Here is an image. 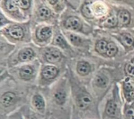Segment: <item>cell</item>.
<instances>
[{"mask_svg": "<svg viewBox=\"0 0 134 119\" xmlns=\"http://www.w3.org/2000/svg\"><path fill=\"white\" fill-rule=\"evenodd\" d=\"M71 41L74 44H77L80 42V38L74 34H71L70 36Z\"/></svg>", "mask_w": 134, "mask_h": 119, "instance_id": "obj_27", "label": "cell"}, {"mask_svg": "<svg viewBox=\"0 0 134 119\" xmlns=\"http://www.w3.org/2000/svg\"><path fill=\"white\" fill-rule=\"evenodd\" d=\"M54 99L56 103L59 105H63L66 100V93L63 89H58L54 93Z\"/></svg>", "mask_w": 134, "mask_h": 119, "instance_id": "obj_7", "label": "cell"}, {"mask_svg": "<svg viewBox=\"0 0 134 119\" xmlns=\"http://www.w3.org/2000/svg\"><path fill=\"white\" fill-rule=\"evenodd\" d=\"M34 106L39 111L43 112L45 108V102L43 97L40 94H36L32 98Z\"/></svg>", "mask_w": 134, "mask_h": 119, "instance_id": "obj_6", "label": "cell"}, {"mask_svg": "<svg viewBox=\"0 0 134 119\" xmlns=\"http://www.w3.org/2000/svg\"><path fill=\"white\" fill-rule=\"evenodd\" d=\"M130 20V15L128 11L125 10H121L118 14V20L122 25L129 23Z\"/></svg>", "mask_w": 134, "mask_h": 119, "instance_id": "obj_15", "label": "cell"}, {"mask_svg": "<svg viewBox=\"0 0 134 119\" xmlns=\"http://www.w3.org/2000/svg\"><path fill=\"white\" fill-rule=\"evenodd\" d=\"M107 43L104 40H100L97 42L96 44L95 49L97 52L100 54L106 53L107 49Z\"/></svg>", "mask_w": 134, "mask_h": 119, "instance_id": "obj_17", "label": "cell"}, {"mask_svg": "<svg viewBox=\"0 0 134 119\" xmlns=\"http://www.w3.org/2000/svg\"><path fill=\"white\" fill-rule=\"evenodd\" d=\"M57 2V1H49V2L51 4H55L56 2Z\"/></svg>", "mask_w": 134, "mask_h": 119, "instance_id": "obj_29", "label": "cell"}, {"mask_svg": "<svg viewBox=\"0 0 134 119\" xmlns=\"http://www.w3.org/2000/svg\"><path fill=\"white\" fill-rule=\"evenodd\" d=\"M57 69L54 67L50 66L46 67L42 72V75L43 78L48 80L54 78L57 75Z\"/></svg>", "mask_w": 134, "mask_h": 119, "instance_id": "obj_8", "label": "cell"}, {"mask_svg": "<svg viewBox=\"0 0 134 119\" xmlns=\"http://www.w3.org/2000/svg\"><path fill=\"white\" fill-rule=\"evenodd\" d=\"M15 2L23 9H27L30 6V2L29 1H15Z\"/></svg>", "mask_w": 134, "mask_h": 119, "instance_id": "obj_24", "label": "cell"}, {"mask_svg": "<svg viewBox=\"0 0 134 119\" xmlns=\"http://www.w3.org/2000/svg\"><path fill=\"white\" fill-rule=\"evenodd\" d=\"M105 113L109 117L114 118L118 113V108L116 102L114 100H109L106 105Z\"/></svg>", "mask_w": 134, "mask_h": 119, "instance_id": "obj_2", "label": "cell"}, {"mask_svg": "<svg viewBox=\"0 0 134 119\" xmlns=\"http://www.w3.org/2000/svg\"><path fill=\"white\" fill-rule=\"evenodd\" d=\"M125 97L128 102L132 101L134 100V90L124 93Z\"/></svg>", "mask_w": 134, "mask_h": 119, "instance_id": "obj_26", "label": "cell"}, {"mask_svg": "<svg viewBox=\"0 0 134 119\" xmlns=\"http://www.w3.org/2000/svg\"><path fill=\"white\" fill-rule=\"evenodd\" d=\"M34 56L33 51L29 48L22 50L19 53L18 58L21 61H27L29 60Z\"/></svg>", "mask_w": 134, "mask_h": 119, "instance_id": "obj_12", "label": "cell"}, {"mask_svg": "<svg viewBox=\"0 0 134 119\" xmlns=\"http://www.w3.org/2000/svg\"><path fill=\"white\" fill-rule=\"evenodd\" d=\"M92 98L87 93L83 92L80 93L76 98V104L82 110H86L92 103Z\"/></svg>", "mask_w": 134, "mask_h": 119, "instance_id": "obj_1", "label": "cell"}, {"mask_svg": "<svg viewBox=\"0 0 134 119\" xmlns=\"http://www.w3.org/2000/svg\"><path fill=\"white\" fill-rule=\"evenodd\" d=\"M82 13L83 15L87 18H93L92 13L91 12V10L90 9V7L88 4H85L83 6L82 8Z\"/></svg>", "mask_w": 134, "mask_h": 119, "instance_id": "obj_22", "label": "cell"}, {"mask_svg": "<svg viewBox=\"0 0 134 119\" xmlns=\"http://www.w3.org/2000/svg\"><path fill=\"white\" fill-rule=\"evenodd\" d=\"M77 71L78 73L82 76L86 75L88 74L90 71V66L89 64L86 62H80L77 65Z\"/></svg>", "mask_w": 134, "mask_h": 119, "instance_id": "obj_11", "label": "cell"}, {"mask_svg": "<svg viewBox=\"0 0 134 119\" xmlns=\"http://www.w3.org/2000/svg\"><path fill=\"white\" fill-rule=\"evenodd\" d=\"M124 93L134 90V82L130 80H126L124 84Z\"/></svg>", "mask_w": 134, "mask_h": 119, "instance_id": "obj_23", "label": "cell"}, {"mask_svg": "<svg viewBox=\"0 0 134 119\" xmlns=\"http://www.w3.org/2000/svg\"><path fill=\"white\" fill-rule=\"evenodd\" d=\"M33 70L29 66H24L22 67L20 70L19 74L20 77L24 80L29 79L32 74Z\"/></svg>", "mask_w": 134, "mask_h": 119, "instance_id": "obj_14", "label": "cell"}, {"mask_svg": "<svg viewBox=\"0 0 134 119\" xmlns=\"http://www.w3.org/2000/svg\"><path fill=\"white\" fill-rule=\"evenodd\" d=\"M51 35V30L49 27H43L39 29L36 35L38 39L40 40H45L48 39Z\"/></svg>", "mask_w": 134, "mask_h": 119, "instance_id": "obj_10", "label": "cell"}, {"mask_svg": "<svg viewBox=\"0 0 134 119\" xmlns=\"http://www.w3.org/2000/svg\"><path fill=\"white\" fill-rule=\"evenodd\" d=\"M5 6L7 10L10 11H14L17 10V6L15 1H6Z\"/></svg>", "mask_w": 134, "mask_h": 119, "instance_id": "obj_21", "label": "cell"}, {"mask_svg": "<svg viewBox=\"0 0 134 119\" xmlns=\"http://www.w3.org/2000/svg\"><path fill=\"white\" fill-rule=\"evenodd\" d=\"M54 43L62 47H64L66 46L65 42L64 39L61 35H58L55 37L54 39Z\"/></svg>", "mask_w": 134, "mask_h": 119, "instance_id": "obj_25", "label": "cell"}, {"mask_svg": "<svg viewBox=\"0 0 134 119\" xmlns=\"http://www.w3.org/2000/svg\"><path fill=\"white\" fill-rule=\"evenodd\" d=\"M38 14L41 19H45L50 16L51 11L50 9L47 7H41L39 9Z\"/></svg>", "mask_w": 134, "mask_h": 119, "instance_id": "obj_20", "label": "cell"}, {"mask_svg": "<svg viewBox=\"0 0 134 119\" xmlns=\"http://www.w3.org/2000/svg\"><path fill=\"white\" fill-rule=\"evenodd\" d=\"M132 61H133V62H134V58H133V59H132Z\"/></svg>", "mask_w": 134, "mask_h": 119, "instance_id": "obj_30", "label": "cell"}, {"mask_svg": "<svg viewBox=\"0 0 134 119\" xmlns=\"http://www.w3.org/2000/svg\"><path fill=\"white\" fill-rule=\"evenodd\" d=\"M108 82L107 78L102 74L97 75L94 80L95 85L100 88H105L107 86Z\"/></svg>", "mask_w": 134, "mask_h": 119, "instance_id": "obj_13", "label": "cell"}, {"mask_svg": "<svg viewBox=\"0 0 134 119\" xmlns=\"http://www.w3.org/2000/svg\"><path fill=\"white\" fill-rule=\"evenodd\" d=\"M45 56L47 61L51 63L57 62L60 61L61 57L60 52L53 48L47 50L45 53Z\"/></svg>", "mask_w": 134, "mask_h": 119, "instance_id": "obj_4", "label": "cell"}, {"mask_svg": "<svg viewBox=\"0 0 134 119\" xmlns=\"http://www.w3.org/2000/svg\"><path fill=\"white\" fill-rule=\"evenodd\" d=\"M118 22V19L114 16H111L107 18L105 22L104 25L107 27H113L117 25Z\"/></svg>", "mask_w": 134, "mask_h": 119, "instance_id": "obj_18", "label": "cell"}, {"mask_svg": "<svg viewBox=\"0 0 134 119\" xmlns=\"http://www.w3.org/2000/svg\"><path fill=\"white\" fill-rule=\"evenodd\" d=\"M127 73L131 76H134V66L131 64H128L126 66Z\"/></svg>", "mask_w": 134, "mask_h": 119, "instance_id": "obj_28", "label": "cell"}, {"mask_svg": "<svg viewBox=\"0 0 134 119\" xmlns=\"http://www.w3.org/2000/svg\"><path fill=\"white\" fill-rule=\"evenodd\" d=\"M16 99V94L10 91L4 93L1 98V103L4 107L7 108L11 105Z\"/></svg>", "mask_w": 134, "mask_h": 119, "instance_id": "obj_5", "label": "cell"}, {"mask_svg": "<svg viewBox=\"0 0 134 119\" xmlns=\"http://www.w3.org/2000/svg\"><path fill=\"white\" fill-rule=\"evenodd\" d=\"M8 34L16 39H20L24 36L23 29L19 26H14L10 28L8 30Z\"/></svg>", "mask_w": 134, "mask_h": 119, "instance_id": "obj_9", "label": "cell"}, {"mask_svg": "<svg viewBox=\"0 0 134 119\" xmlns=\"http://www.w3.org/2000/svg\"><path fill=\"white\" fill-rule=\"evenodd\" d=\"M120 40L122 43L128 47L132 46L134 44L133 38L128 33H124L120 36Z\"/></svg>", "mask_w": 134, "mask_h": 119, "instance_id": "obj_16", "label": "cell"}, {"mask_svg": "<svg viewBox=\"0 0 134 119\" xmlns=\"http://www.w3.org/2000/svg\"><path fill=\"white\" fill-rule=\"evenodd\" d=\"M65 27L69 29L72 30H79L82 27V23L80 20L76 17H70L65 20Z\"/></svg>", "mask_w": 134, "mask_h": 119, "instance_id": "obj_3", "label": "cell"}, {"mask_svg": "<svg viewBox=\"0 0 134 119\" xmlns=\"http://www.w3.org/2000/svg\"><path fill=\"white\" fill-rule=\"evenodd\" d=\"M117 47L116 45L110 42L107 44V49L106 53L108 56H113L117 53Z\"/></svg>", "mask_w": 134, "mask_h": 119, "instance_id": "obj_19", "label": "cell"}]
</instances>
